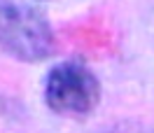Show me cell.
<instances>
[{
    "mask_svg": "<svg viewBox=\"0 0 154 133\" xmlns=\"http://www.w3.org/2000/svg\"><path fill=\"white\" fill-rule=\"evenodd\" d=\"M0 47L23 63L47 61L56 38L35 0H0Z\"/></svg>",
    "mask_w": 154,
    "mask_h": 133,
    "instance_id": "cell-1",
    "label": "cell"
},
{
    "mask_svg": "<svg viewBox=\"0 0 154 133\" xmlns=\"http://www.w3.org/2000/svg\"><path fill=\"white\" fill-rule=\"evenodd\" d=\"M45 103L61 117H87L100 103V79L82 61H61L45 77Z\"/></svg>",
    "mask_w": 154,
    "mask_h": 133,
    "instance_id": "cell-2",
    "label": "cell"
},
{
    "mask_svg": "<svg viewBox=\"0 0 154 133\" xmlns=\"http://www.w3.org/2000/svg\"><path fill=\"white\" fill-rule=\"evenodd\" d=\"M35 2H40V0H35Z\"/></svg>",
    "mask_w": 154,
    "mask_h": 133,
    "instance_id": "cell-3",
    "label": "cell"
}]
</instances>
